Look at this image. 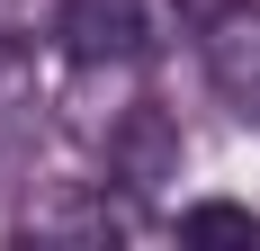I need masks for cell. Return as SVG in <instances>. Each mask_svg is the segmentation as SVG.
<instances>
[{"instance_id": "6da1fadb", "label": "cell", "mask_w": 260, "mask_h": 251, "mask_svg": "<svg viewBox=\"0 0 260 251\" xmlns=\"http://www.w3.org/2000/svg\"><path fill=\"white\" fill-rule=\"evenodd\" d=\"M180 18L207 81L224 90V108L260 117V0H180Z\"/></svg>"}, {"instance_id": "7a4b0ae2", "label": "cell", "mask_w": 260, "mask_h": 251, "mask_svg": "<svg viewBox=\"0 0 260 251\" xmlns=\"http://www.w3.org/2000/svg\"><path fill=\"white\" fill-rule=\"evenodd\" d=\"M54 36L72 54V72H90V63L135 72L153 54V0H63V27Z\"/></svg>"}, {"instance_id": "3957f363", "label": "cell", "mask_w": 260, "mask_h": 251, "mask_svg": "<svg viewBox=\"0 0 260 251\" xmlns=\"http://www.w3.org/2000/svg\"><path fill=\"white\" fill-rule=\"evenodd\" d=\"M108 179H117V189H135V198H144V189H161V179H180V125L161 117V108L135 99L126 117L108 125Z\"/></svg>"}, {"instance_id": "277c9868", "label": "cell", "mask_w": 260, "mask_h": 251, "mask_svg": "<svg viewBox=\"0 0 260 251\" xmlns=\"http://www.w3.org/2000/svg\"><path fill=\"white\" fill-rule=\"evenodd\" d=\"M180 242H242V251H260V215L234 206V198H198V206H180Z\"/></svg>"}]
</instances>
